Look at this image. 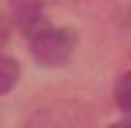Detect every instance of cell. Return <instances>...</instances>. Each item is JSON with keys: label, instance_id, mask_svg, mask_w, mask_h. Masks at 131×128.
Segmentation results:
<instances>
[{"label": "cell", "instance_id": "obj_3", "mask_svg": "<svg viewBox=\"0 0 131 128\" xmlns=\"http://www.w3.org/2000/svg\"><path fill=\"white\" fill-rule=\"evenodd\" d=\"M16 80H19V64L13 61V58H3V55H0V93H6Z\"/></svg>", "mask_w": 131, "mask_h": 128}, {"label": "cell", "instance_id": "obj_1", "mask_svg": "<svg viewBox=\"0 0 131 128\" xmlns=\"http://www.w3.org/2000/svg\"><path fill=\"white\" fill-rule=\"evenodd\" d=\"M19 26H23L26 35H29V48H32V55H35L38 64L58 67V64H64L70 55H74L77 35L70 29H58V26H51L48 19H45V13L32 10L29 16L19 19Z\"/></svg>", "mask_w": 131, "mask_h": 128}, {"label": "cell", "instance_id": "obj_5", "mask_svg": "<svg viewBox=\"0 0 131 128\" xmlns=\"http://www.w3.org/2000/svg\"><path fill=\"white\" fill-rule=\"evenodd\" d=\"M112 128H131V122H115Z\"/></svg>", "mask_w": 131, "mask_h": 128}, {"label": "cell", "instance_id": "obj_2", "mask_svg": "<svg viewBox=\"0 0 131 128\" xmlns=\"http://www.w3.org/2000/svg\"><path fill=\"white\" fill-rule=\"evenodd\" d=\"M29 128H70V119H67V109H45V112L32 115Z\"/></svg>", "mask_w": 131, "mask_h": 128}, {"label": "cell", "instance_id": "obj_4", "mask_svg": "<svg viewBox=\"0 0 131 128\" xmlns=\"http://www.w3.org/2000/svg\"><path fill=\"white\" fill-rule=\"evenodd\" d=\"M115 102L131 115V74L118 77V83H115Z\"/></svg>", "mask_w": 131, "mask_h": 128}]
</instances>
